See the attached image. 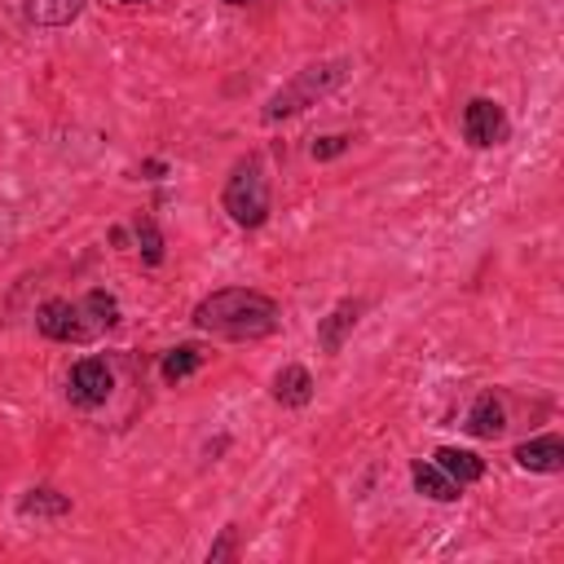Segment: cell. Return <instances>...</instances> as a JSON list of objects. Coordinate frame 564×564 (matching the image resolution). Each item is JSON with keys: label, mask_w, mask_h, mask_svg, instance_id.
Here are the masks:
<instances>
[{"label": "cell", "mask_w": 564, "mask_h": 564, "mask_svg": "<svg viewBox=\"0 0 564 564\" xmlns=\"http://www.w3.org/2000/svg\"><path fill=\"white\" fill-rule=\"evenodd\" d=\"M432 463H436L458 489H467V485H476V480L485 476V458L471 454V449H458V445H441V449L432 454Z\"/></svg>", "instance_id": "8fae6325"}, {"label": "cell", "mask_w": 564, "mask_h": 564, "mask_svg": "<svg viewBox=\"0 0 564 564\" xmlns=\"http://www.w3.org/2000/svg\"><path fill=\"white\" fill-rule=\"evenodd\" d=\"M66 511H70V494H62L53 485H35L18 502V516H26V520H62Z\"/></svg>", "instance_id": "4fadbf2b"}, {"label": "cell", "mask_w": 564, "mask_h": 564, "mask_svg": "<svg viewBox=\"0 0 564 564\" xmlns=\"http://www.w3.org/2000/svg\"><path fill=\"white\" fill-rule=\"evenodd\" d=\"M119 326V300L110 291H88L84 300H44L35 308V330L53 344H93Z\"/></svg>", "instance_id": "7a4b0ae2"}, {"label": "cell", "mask_w": 564, "mask_h": 564, "mask_svg": "<svg viewBox=\"0 0 564 564\" xmlns=\"http://www.w3.org/2000/svg\"><path fill=\"white\" fill-rule=\"evenodd\" d=\"M471 436H480V441H494V436H502V427H507V405H502V392H494V388H485L476 401H471V410H467V423H463Z\"/></svg>", "instance_id": "9c48e42d"}, {"label": "cell", "mask_w": 564, "mask_h": 564, "mask_svg": "<svg viewBox=\"0 0 564 564\" xmlns=\"http://www.w3.org/2000/svg\"><path fill=\"white\" fill-rule=\"evenodd\" d=\"M238 555V524H225L220 538L207 546V564H220V560H234Z\"/></svg>", "instance_id": "e0dca14e"}, {"label": "cell", "mask_w": 564, "mask_h": 564, "mask_svg": "<svg viewBox=\"0 0 564 564\" xmlns=\"http://www.w3.org/2000/svg\"><path fill=\"white\" fill-rule=\"evenodd\" d=\"M507 137H511V119H507V110L494 97H471L463 106V141L471 150L507 145Z\"/></svg>", "instance_id": "8992f818"}, {"label": "cell", "mask_w": 564, "mask_h": 564, "mask_svg": "<svg viewBox=\"0 0 564 564\" xmlns=\"http://www.w3.org/2000/svg\"><path fill=\"white\" fill-rule=\"evenodd\" d=\"M410 480H414V489H419L423 498H432V502H458V498H463V489H458L436 463L414 458V463H410Z\"/></svg>", "instance_id": "5bb4252c"}, {"label": "cell", "mask_w": 564, "mask_h": 564, "mask_svg": "<svg viewBox=\"0 0 564 564\" xmlns=\"http://www.w3.org/2000/svg\"><path fill=\"white\" fill-rule=\"evenodd\" d=\"M344 75H348V62L344 57H330V62H308V66H300L269 101H264V110H260V119L264 123H278V119H291V115H300L304 106H313L317 97H326L330 88H339L344 84Z\"/></svg>", "instance_id": "277c9868"}, {"label": "cell", "mask_w": 564, "mask_h": 564, "mask_svg": "<svg viewBox=\"0 0 564 564\" xmlns=\"http://www.w3.org/2000/svg\"><path fill=\"white\" fill-rule=\"evenodd\" d=\"M119 4H145V0H119Z\"/></svg>", "instance_id": "44dd1931"}, {"label": "cell", "mask_w": 564, "mask_h": 564, "mask_svg": "<svg viewBox=\"0 0 564 564\" xmlns=\"http://www.w3.org/2000/svg\"><path fill=\"white\" fill-rule=\"evenodd\" d=\"M361 313H366V300L361 295H348V300H339L322 322H317V348L326 352V357H335L339 348H344V339L357 330V322H361Z\"/></svg>", "instance_id": "52a82bcc"}, {"label": "cell", "mask_w": 564, "mask_h": 564, "mask_svg": "<svg viewBox=\"0 0 564 564\" xmlns=\"http://www.w3.org/2000/svg\"><path fill=\"white\" fill-rule=\"evenodd\" d=\"M273 401L278 405H286V410H304L308 401H313V375L304 370V366H282L278 375H273Z\"/></svg>", "instance_id": "7c38bea8"}, {"label": "cell", "mask_w": 564, "mask_h": 564, "mask_svg": "<svg viewBox=\"0 0 564 564\" xmlns=\"http://www.w3.org/2000/svg\"><path fill=\"white\" fill-rule=\"evenodd\" d=\"M115 392V370L106 366V357H79L66 370V401L75 410H101Z\"/></svg>", "instance_id": "5b68a950"}, {"label": "cell", "mask_w": 564, "mask_h": 564, "mask_svg": "<svg viewBox=\"0 0 564 564\" xmlns=\"http://www.w3.org/2000/svg\"><path fill=\"white\" fill-rule=\"evenodd\" d=\"M225 4H238V9H242V4H251V0H225Z\"/></svg>", "instance_id": "ffe728a7"}, {"label": "cell", "mask_w": 564, "mask_h": 564, "mask_svg": "<svg viewBox=\"0 0 564 564\" xmlns=\"http://www.w3.org/2000/svg\"><path fill=\"white\" fill-rule=\"evenodd\" d=\"M84 4L88 0H22V22L26 26L57 31V26H70L84 13Z\"/></svg>", "instance_id": "30bf717a"}, {"label": "cell", "mask_w": 564, "mask_h": 564, "mask_svg": "<svg viewBox=\"0 0 564 564\" xmlns=\"http://www.w3.org/2000/svg\"><path fill=\"white\" fill-rule=\"evenodd\" d=\"M348 141H352V137H339V132L317 137V141H313V159H317V163H322V159H335V154H344V150H348Z\"/></svg>", "instance_id": "ac0fdd59"}, {"label": "cell", "mask_w": 564, "mask_h": 564, "mask_svg": "<svg viewBox=\"0 0 564 564\" xmlns=\"http://www.w3.org/2000/svg\"><path fill=\"white\" fill-rule=\"evenodd\" d=\"M511 458H516L524 471L555 476V471H564V441H560L555 432H542V436H533V441H520V445L511 449Z\"/></svg>", "instance_id": "ba28073f"}, {"label": "cell", "mask_w": 564, "mask_h": 564, "mask_svg": "<svg viewBox=\"0 0 564 564\" xmlns=\"http://www.w3.org/2000/svg\"><path fill=\"white\" fill-rule=\"evenodd\" d=\"M220 207L234 225L242 229H260L273 212V194H269V167L260 154H242L229 176H225V189H220Z\"/></svg>", "instance_id": "3957f363"}, {"label": "cell", "mask_w": 564, "mask_h": 564, "mask_svg": "<svg viewBox=\"0 0 564 564\" xmlns=\"http://www.w3.org/2000/svg\"><path fill=\"white\" fill-rule=\"evenodd\" d=\"M203 348L198 344H176V348H167L163 352V361H159V379L163 383H181V379H189L198 366H203Z\"/></svg>", "instance_id": "9a60e30c"}, {"label": "cell", "mask_w": 564, "mask_h": 564, "mask_svg": "<svg viewBox=\"0 0 564 564\" xmlns=\"http://www.w3.org/2000/svg\"><path fill=\"white\" fill-rule=\"evenodd\" d=\"M189 322L203 335H220V339H264L282 326V308L269 291L256 286H220L212 295H203L189 313Z\"/></svg>", "instance_id": "6da1fadb"}, {"label": "cell", "mask_w": 564, "mask_h": 564, "mask_svg": "<svg viewBox=\"0 0 564 564\" xmlns=\"http://www.w3.org/2000/svg\"><path fill=\"white\" fill-rule=\"evenodd\" d=\"M137 251L150 269L163 264V229L154 225V216H137Z\"/></svg>", "instance_id": "2e32d148"}, {"label": "cell", "mask_w": 564, "mask_h": 564, "mask_svg": "<svg viewBox=\"0 0 564 564\" xmlns=\"http://www.w3.org/2000/svg\"><path fill=\"white\" fill-rule=\"evenodd\" d=\"M141 172H145V181H159V176L167 172V163H163V159H145V163H141Z\"/></svg>", "instance_id": "d6986e66"}]
</instances>
